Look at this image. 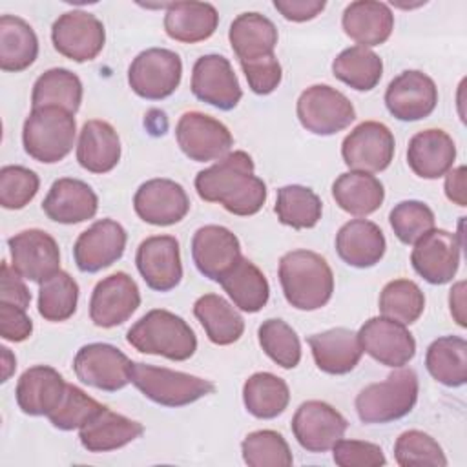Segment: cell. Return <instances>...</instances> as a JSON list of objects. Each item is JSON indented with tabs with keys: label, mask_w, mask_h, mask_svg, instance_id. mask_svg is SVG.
<instances>
[{
	"label": "cell",
	"mask_w": 467,
	"mask_h": 467,
	"mask_svg": "<svg viewBox=\"0 0 467 467\" xmlns=\"http://www.w3.org/2000/svg\"><path fill=\"white\" fill-rule=\"evenodd\" d=\"M77 161L91 173L111 171L120 161V139L115 128L99 119L84 122L77 144Z\"/></svg>",
	"instance_id": "cell-33"
},
{
	"label": "cell",
	"mask_w": 467,
	"mask_h": 467,
	"mask_svg": "<svg viewBox=\"0 0 467 467\" xmlns=\"http://www.w3.org/2000/svg\"><path fill=\"white\" fill-rule=\"evenodd\" d=\"M462 246L456 234L432 228L414 243L410 254L412 268L427 283L445 285L458 272Z\"/></svg>",
	"instance_id": "cell-16"
},
{
	"label": "cell",
	"mask_w": 467,
	"mask_h": 467,
	"mask_svg": "<svg viewBox=\"0 0 467 467\" xmlns=\"http://www.w3.org/2000/svg\"><path fill=\"white\" fill-rule=\"evenodd\" d=\"M358 337L363 352L387 367L400 368L416 354V341L405 325L385 316L365 321Z\"/></svg>",
	"instance_id": "cell-20"
},
{
	"label": "cell",
	"mask_w": 467,
	"mask_h": 467,
	"mask_svg": "<svg viewBox=\"0 0 467 467\" xmlns=\"http://www.w3.org/2000/svg\"><path fill=\"white\" fill-rule=\"evenodd\" d=\"M279 283L285 299L297 310H317L334 292L332 268L312 250L286 252L279 259Z\"/></svg>",
	"instance_id": "cell-2"
},
{
	"label": "cell",
	"mask_w": 467,
	"mask_h": 467,
	"mask_svg": "<svg viewBox=\"0 0 467 467\" xmlns=\"http://www.w3.org/2000/svg\"><path fill=\"white\" fill-rule=\"evenodd\" d=\"M429 374L445 387H462L467 381V341L460 336L434 339L425 354Z\"/></svg>",
	"instance_id": "cell-38"
},
{
	"label": "cell",
	"mask_w": 467,
	"mask_h": 467,
	"mask_svg": "<svg viewBox=\"0 0 467 467\" xmlns=\"http://www.w3.org/2000/svg\"><path fill=\"white\" fill-rule=\"evenodd\" d=\"M241 257L239 239L224 226L206 224L192 237V259L197 270L212 281L219 283Z\"/></svg>",
	"instance_id": "cell-23"
},
{
	"label": "cell",
	"mask_w": 467,
	"mask_h": 467,
	"mask_svg": "<svg viewBox=\"0 0 467 467\" xmlns=\"http://www.w3.org/2000/svg\"><path fill=\"white\" fill-rule=\"evenodd\" d=\"M254 161L243 151H232L195 177V190L206 202H219L241 217L257 213L266 201V184L254 175Z\"/></svg>",
	"instance_id": "cell-1"
},
{
	"label": "cell",
	"mask_w": 467,
	"mask_h": 467,
	"mask_svg": "<svg viewBox=\"0 0 467 467\" xmlns=\"http://www.w3.org/2000/svg\"><path fill=\"white\" fill-rule=\"evenodd\" d=\"M438 104V88L434 80L418 69L401 71L390 80L385 91V106L392 117L403 122H414L429 117Z\"/></svg>",
	"instance_id": "cell-18"
},
{
	"label": "cell",
	"mask_w": 467,
	"mask_h": 467,
	"mask_svg": "<svg viewBox=\"0 0 467 467\" xmlns=\"http://www.w3.org/2000/svg\"><path fill=\"white\" fill-rule=\"evenodd\" d=\"M33 332V321L26 308L9 303H0V336L5 341L20 343Z\"/></svg>",
	"instance_id": "cell-53"
},
{
	"label": "cell",
	"mask_w": 467,
	"mask_h": 467,
	"mask_svg": "<svg viewBox=\"0 0 467 467\" xmlns=\"http://www.w3.org/2000/svg\"><path fill=\"white\" fill-rule=\"evenodd\" d=\"M140 305L137 283L126 272H115L100 279L89 299V317L100 328H111L128 321Z\"/></svg>",
	"instance_id": "cell-14"
},
{
	"label": "cell",
	"mask_w": 467,
	"mask_h": 467,
	"mask_svg": "<svg viewBox=\"0 0 467 467\" xmlns=\"http://www.w3.org/2000/svg\"><path fill=\"white\" fill-rule=\"evenodd\" d=\"M192 93L221 111L234 109L243 97L230 60L215 53L202 55L195 60L192 69Z\"/></svg>",
	"instance_id": "cell-15"
},
{
	"label": "cell",
	"mask_w": 467,
	"mask_h": 467,
	"mask_svg": "<svg viewBox=\"0 0 467 467\" xmlns=\"http://www.w3.org/2000/svg\"><path fill=\"white\" fill-rule=\"evenodd\" d=\"M323 0H275L274 7L292 22H306L325 9Z\"/></svg>",
	"instance_id": "cell-55"
},
{
	"label": "cell",
	"mask_w": 467,
	"mask_h": 467,
	"mask_svg": "<svg viewBox=\"0 0 467 467\" xmlns=\"http://www.w3.org/2000/svg\"><path fill=\"white\" fill-rule=\"evenodd\" d=\"M40 186L38 175L18 164H9L0 170V204L5 210H22L27 206Z\"/></svg>",
	"instance_id": "cell-49"
},
{
	"label": "cell",
	"mask_w": 467,
	"mask_h": 467,
	"mask_svg": "<svg viewBox=\"0 0 467 467\" xmlns=\"http://www.w3.org/2000/svg\"><path fill=\"white\" fill-rule=\"evenodd\" d=\"M348 423L332 405L308 400L301 403L292 418V432L297 443L308 452H325L343 438Z\"/></svg>",
	"instance_id": "cell-17"
},
{
	"label": "cell",
	"mask_w": 467,
	"mask_h": 467,
	"mask_svg": "<svg viewBox=\"0 0 467 467\" xmlns=\"http://www.w3.org/2000/svg\"><path fill=\"white\" fill-rule=\"evenodd\" d=\"M11 266L27 281L42 283L60 270V250L53 235L31 228L7 239Z\"/></svg>",
	"instance_id": "cell-13"
},
{
	"label": "cell",
	"mask_w": 467,
	"mask_h": 467,
	"mask_svg": "<svg viewBox=\"0 0 467 467\" xmlns=\"http://www.w3.org/2000/svg\"><path fill=\"white\" fill-rule=\"evenodd\" d=\"M38 55V38L20 16H0V67L18 73L27 69Z\"/></svg>",
	"instance_id": "cell-37"
},
{
	"label": "cell",
	"mask_w": 467,
	"mask_h": 467,
	"mask_svg": "<svg viewBox=\"0 0 467 467\" xmlns=\"http://www.w3.org/2000/svg\"><path fill=\"white\" fill-rule=\"evenodd\" d=\"M387 241L381 228L367 219H352L336 234V252L348 266L370 268L385 255Z\"/></svg>",
	"instance_id": "cell-28"
},
{
	"label": "cell",
	"mask_w": 467,
	"mask_h": 467,
	"mask_svg": "<svg viewBox=\"0 0 467 467\" xmlns=\"http://www.w3.org/2000/svg\"><path fill=\"white\" fill-rule=\"evenodd\" d=\"M394 135L378 120H365L358 124L341 144V157L354 171L378 173L389 168L394 159Z\"/></svg>",
	"instance_id": "cell-10"
},
{
	"label": "cell",
	"mask_w": 467,
	"mask_h": 467,
	"mask_svg": "<svg viewBox=\"0 0 467 467\" xmlns=\"http://www.w3.org/2000/svg\"><path fill=\"white\" fill-rule=\"evenodd\" d=\"M296 113L306 131L323 137L348 128L356 119L352 102L327 84L306 88L297 99Z\"/></svg>",
	"instance_id": "cell-8"
},
{
	"label": "cell",
	"mask_w": 467,
	"mask_h": 467,
	"mask_svg": "<svg viewBox=\"0 0 467 467\" xmlns=\"http://www.w3.org/2000/svg\"><path fill=\"white\" fill-rule=\"evenodd\" d=\"M144 432L142 423L104 407L78 429V440L89 452L120 449Z\"/></svg>",
	"instance_id": "cell-29"
},
{
	"label": "cell",
	"mask_w": 467,
	"mask_h": 467,
	"mask_svg": "<svg viewBox=\"0 0 467 467\" xmlns=\"http://www.w3.org/2000/svg\"><path fill=\"white\" fill-rule=\"evenodd\" d=\"M275 213L279 223L294 230L314 228L323 213V204L317 193L301 184H288L277 190Z\"/></svg>",
	"instance_id": "cell-42"
},
{
	"label": "cell",
	"mask_w": 467,
	"mask_h": 467,
	"mask_svg": "<svg viewBox=\"0 0 467 467\" xmlns=\"http://www.w3.org/2000/svg\"><path fill=\"white\" fill-rule=\"evenodd\" d=\"M449 305H451V314L454 321L460 327H467L465 323V281H458L449 294Z\"/></svg>",
	"instance_id": "cell-57"
},
{
	"label": "cell",
	"mask_w": 467,
	"mask_h": 467,
	"mask_svg": "<svg viewBox=\"0 0 467 467\" xmlns=\"http://www.w3.org/2000/svg\"><path fill=\"white\" fill-rule=\"evenodd\" d=\"M126 230L113 219H100L84 230L73 244V259L80 272L95 274L117 263L126 248Z\"/></svg>",
	"instance_id": "cell-19"
},
{
	"label": "cell",
	"mask_w": 467,
	"mask_h": 467,
	"mask_svg": "<svg viewBox=\"0 0 467 467\" xmlns=\"http://www.w3.org/2000/svg\"><path fill=\"white\" fill-rule=\"evenodd\" d=\"M341 26L358 46L372 47L389 40L394 29V15L383 2L358 0L345 7Z\"/></svg>",
	"instance_id": "cell-30"
},
{
	"label": "cell",
	"mask_w": 467,
	"mask_h": 467,
	"mask_svg": "<svg viewBox=\"0 0 467 467\" xmlns=\"http://www.w3.org/2000/svg\"><path fill=\"white\" fill-rule=\"evenodd\" d=\"M332 73L356 91H370L381 80L383 62L372 49L352 46L334 58Z\"/></svg>",
	"instance_id": "cell-41"
},
{
	"label": "cell",
	"mask_w": 467,
	"mask_h": 467,
	"mask_svg": "<svg viewBox=\"0 0 467 467\" xmlns=\"http://www.w3.org/2000/svg\"><path fill=\"white\" fill-rule=\"evenodd\" d=\"M175 139L182 153L195 162L219 161L234 146L230 130L221 120L201 111L181 115L175 126Z\"/></svg>",
	"instance_id": "cell-9"
},
{
	"label": "cell",
	"mask_w": 467,
	"mask_h": 467,
	"mask_svg": "<svg viewBox=\"0 0 467 467\" xmlns=\"http://www.w3.org/2000/svg\"><path fill=\"white\" fill-rule=\"evenodd\" d=\"M228 38L239 64H246L274 55L277 29L265 15L241 13L230 24Z\"/></svg>",
	"instance_id": "cell-31"
},
{
	"label": "cell",
	"mask_w": 467,
	"mask_h": 467,
	"mask_svg": "<svg viewBox=\"0 0 467 467\" xmlns=\"http://www.w3.org/2000/svg\"><path fill=\"white\" fill-rule=\"evenodd\" d=\"M456 146L452 137L438 128L418 131L407 148V164L421 179H438L452 170Z\"/></svg>",
	"instance_id": "cell-27"
},
{
	"label": "cell",
	"mask_w": 467,
	"mask_h": 467,
	"mask_svg": "<svg viewBox=\"0 0 467 467\" xmlns=\"http://www.w3.org/2000/svg\"><path fill=\"white\" fill-rule=\"evenodd\" d=\"M193 316L202 325L208 339L215 345H232L244 332V319L221 296L204 294L193 303Z\"/></svg>",
	"instance_id": "cell-36"
},
{
	"label": "cell",
	"mask_w": 467,
	"mask_h": 467,
	"mask_svg": "<svg viewBox=\"0 0 467 467\" xmlns=\"http://www.w3.org/2000/svg\"><path fill=\"white\" fill-rule=\"evenodd\" d=\"M135 265L151 290H173L182 279L179 241L173 235H151L144 239L137 248Z\"/></svg>",
	"instance_id": "cell-22"
},
{
	"label": "cell",
	"mask_w": 467,
	"mask_h": 467,
	"mask_svg": "<svg viewBox=\"0 0 467 467\" xmlns=\"http://www.w3.org/2000/svg\"><path fill=\"white\" fill-rule=\"evenodd\" d=\"M181 57L164 47L140 51L128 67V84L135 95L146 100H162L181 84Z\"/></svg>",
	"instance_id": "cell-7"
},
{
	"label": "cell",
	"mask_w": 467,
	"mask_h": 467,
	"mask_svg": "<svg viewBox=\"0 0 467 467\" xmlns=\"http://www.w3.org/2000/svg\"><path fill=\"white\" fill-rule=\"evenodd\" d=\"M67 383L49 365H35L18 378L15 396L20 410L29 416H49L62 401Z\"/></svg>",
	"instance_id": "cell-25"
},
{
	"label": "cell",
	"mask_w": 467,
	"mask_h": 467,
	"mask_svg": "<svg viewBox=\"0 0 467 467\" xmlns=\"http://www.w3.org/2000/svg\"><path fill=\"white\" fill-rule=\"evenodd\" d=\"M219 24L217 9L208 2L166 4L164 31L171 40L195 44L210 38Z\"/></svg>",
	"instance_id": "cell-32"
},
{
	"label": "cell",
	"mask_w": 467,
	"mask_h": 467,
	"mask_svg": "<svg viewBox=\"0 0 467 467\" xmlns=\"http://www.w3.org/2000/svg\"><path fill=\"white\" fill-rule=\"evenodd\" d=\"M77 124L73 113L58 106L33 108L24 120L22 144L26 153L44 164L62 161L73 150Z\"/></svg>",
	"instance_id": "cell-4"
},
{
	"label": "cell",
	"mask_w": 467,
	"mask_h": 467,
	"mask_svg": "<svg viewBox=\"0 0 467 467\" xmlns=\"http://www.w3.org/2000/svg\"><path fill=\"white\" fill-rule=\"evenodd\" d=\"M80 102H82V82L73 71L66 67L47 69L33 84V93H31L33 108L58 106L75 115L80 108Z\"/></svg>",
	"instance_id": "cell-40"
},
{
	"label": "cell",
	"mask_w": 467,
	"mask_h": 467,
	"mask_svg": "<svg viewBox=\"0 0 467 467\" xmlns=\"http://www.w3.org/2000/svg\"><path fill=\"white\" fill-rule=\"evenodd\" d=\"M332 458L339 467H379L387 463L379 445L361 440H337L332 447Z\"/></svg>",
	"instance_id": "cell-51"
},
{
	"label": "cell",
	"mask_w": 467,
	"mask_h": 467,
	"mask_svg": "<svg viewBox=\"0 0 467 467\" xmlns=\"http://www.w3.org/2000/svg\"><path fill=\"white\" fill-rule=\"evenodd\" d=\"M126 341L142 354L162 356L171 361H186L197 350L192 327L177 314L153 308L146 312L126 334Z\"/></svg>",
	"instance_id": "cell-3"
},
{
	"label": "cell",
	"mask_w": 467,
	"mask_h": 467,
	"mask_svg": "<svg viewBox=\"0 0 467 467\" xmlns=\"http://www.w3.org/2000/svg\"><path fill=\"white\" fill-rule=\"evenodd\" d=\"M53 47L73 62L93 60L104 47V24L91 13L73 9L62 13L51 27Z\"/></svg>",
	"instance_id": "cell-12"
},
{
	"label": "cell",
	"mask_w": 467,
	"mask_h": 467,
	"mask_svg": "<svg viewBox=\"0 0 467 467\" xmlns=\"http://www.w3.org/2000/svg\"><path fill=\"white\" fill-rule=\"evenodd\" d=\"M332 197L350 215H370L383 204L385 190L372 173L350 170L334 181Z\"/></svg>",
	"instance_id": "cell-34"
},
{
	"label": "cell",
	"mask_w": 467,
	"mask_h": 467,
	"mask_svg": "<svg viewBox=\"0 0 467 467\" xmlns=\"http://www.w3.org/2000/svg\"><path fill=\"white\" fill-rule=\"evenodd\" d=\"M42 210L47 219L60 224H78L95 217L99 210V197L93 188L71 177L57 179L46 199L42 201Z\"/></svg>",
	"instance_id": "cell-24"
},
{
	"label": "cell",
	"mask_w": 467,
	"mask_h": 467,
	"mask_svg": "<svg viewBox=\"0 0 467 467\" xmlns=\"http://www.w3.org/2000/svg\"><path fill=\"white\" fill-rule=\"evenodd\" d=\"M73 370L82 383L106 392L120 390L131 383L130 358L109 343L80 347L73 359Z\"/></svg>",
	"instance_id": "cell-11"
},
{
	"label": "cell",
	"mask_w": 467,
	"mask_h": 467,
	"mask_svg": "<svg viewBox=\"0 0 467 467\" xmlns=\"http://www.w3.org/2000/svg\"><path fill=\"white\" fill-rule=\"evenodd\" d=\"M135 213L148 224L171 226L182 221L190 210L186 190L171 179H150L133 195Z\"/></svg>",
	"instance_id": "cell-21"
},
{
	"label": "cell",
	"mask_w": 467,
	"mask_h": 467,
	"mask_svg": "<svg viewBox=\"0 0 467 467\" xmlns=\"http://www.w3.org/2000/svg\"><path fill=\"white\" fill-rule=\"evenodd\" d=\"M0 350H2V381L5 383L16 368V359L7 347H2Z\"/></svg>",
	"instance_id": "cell-58"
},
{
	"label": "cell",
	"mask_w": 467,
	"mask_h": 467,
	"mask_svg": "<svg viewBox=\"0 0 467 467\" xmlns=\"http://www.w3.org/2000/svg\"><path fill=\"white\" fill-rule=\"evenodd\" d=\"M445 195L451 202L458 206H467V190H465V166H458L445 173Z\"/></svg>",
	"instance_id": "cell-56"
},
{
	"label": "cell",
	"mask_w": 467,
	"mask_h": 467,
	"mask_svg": "<svg viewBox=\"0 0 467 467\" xmlns=\"http://www.w3.org/2000/svg\"><path fill=\"white\" fill-rule=\"evenodd\" d=\"M234 305L248 314L263 310L270 297V285L265 274L246 257H241L232 270L219 279Z\"/></svg>",
	"instance_id": "cell-35"
},
{
	"label": "cell",
	"mask_w": 467,
	"mask_h": 467,
	"mask_svg": "<svg viewBox=\"0 0 467 467\" xmlns=\"http://www.w3.org/2000/svg\"><path fill=\"white\" fill-rule=\"evenodd\" d=\"M418 401V376L410 368L370 383L356 396V412L363 423H389L407 416Z\"/></svg>",
	"instance_id": "cell-5"
},
{
	"label": "cell",
	"mask_w": 467,
	"mask_h": 467,
	"mask_svg": "<svg viewBox=\"0 0 467 467\" xmlns=\"http://www.w3.org/2000/svg\"><path fill=\"white\" fill-rule=\"evenodd\" d=\"M241 452L250 467H290L294 462L283 434L270 429L250 432L241 443Z\"/></svg>",
	"instance_id": "cell-46"
},
{
	"label": "cell",
	"mask_w": 467,
	"mask_h": 467,
	"mask_svg": "<svg viewBox=\"0 0 467 467\" xmlns=\"http://www.w3.org/2000/svg\"><path fill=\"white\" fill-rule=\"evenodd\" d=\"M425 308L421 288L410 279L389 281L379 294V312L401 325H412Z\"/></svg>",
	"instance_id": "cell-44"
},
{
	"label": "cell",
	"mask_w": 467,
	"mask_h": 467,
	"mask_svg": "<svg viewBox=\"0 0 467 467\" xmlns=\"http://www.w3.org/2000/svg\"><path fill=\"white\" fill-rule=\"evenodd\" d=\"M389 223L403 244H414L434 228V213L421 201H401L390 210Z\"/></svg>",
	"instance_id": "cell-48"
},
{
	"label": "cell",
	"mask_w": 467,
	"mask_h": 467,
	"mask_svg": "<svg viewBox=\"0 0 467 467\" xmlns=\"http://www.w3.org/2000/svg\"><path fill=\"white\" fill-rule=\"evenodd\" d=\"M259 345L265 354L283 368H294L301 361V343L296 330L283 319L270 317L257 328Z\"/></svg>",
	"instance_id": "cell-45"
},
{
	"label": "cell",
	"mask_w": 467,
	"mask_h": 467,
	"mask_svg": "<svg viewBox=\"0 0 467 467\" xmlns=\"http://www.w3.org/2000/svg\"><path fill=\"white\" fill-rule=\"evenodd\" d=\"M394 458L401 467H445L447 458L441 445L423 431H405L394 443Z\"/></svg>",
	"instance_id": "cell-47"
},
{
	"label": "cell",
	"mask_w": 467,
	"mask_h": 467,
	"mask_svg": "<svg viewBox=\"0 0 467 467\" xmlns=\"http://www.w3.org/2000/svg\"><path fill=\"white\" fill-rule=\"evenodd\" d=\"M24 277L15 272L13 266H9L7 261L2 263L0 270V303H9L15 306H22L27 310L31 303V294L27 286L22 281Z\"/></svg>",
	"instance_id": "cell-54"
},
{
	"label": "cell",
	"mask_w": 467,
	"mask_h": 467,
	"mask_svg": "<svg viewBox=\"0 0 467 467\" xmlns=\"http://www.w3.org/2000/svg\"><path fill=\"white\" fill-rule=\"evenodd\" d=\"M306 343L317 368L332 376H341L354 370L363 354L358 334L345 327L312 334L308 336Z\"/></svg>",
	"instance_id": "cell-26"
},
{
	"label": "cell",
	"mask_w": 467,
	"mask_h": 467,
	"mask_svg": "<svg viewBox=\"0 0 467 467\" xmlns=\"http://www.w3.org/2000/svg\"><path fill=\"white\" fill-rule=\"evenodd\" d=\"M78 303V285L64 270H58L51 277L40 283L38 290V314L46 321L60 323L69 319Z\"/></svg>",
	"instance_id": "cell-43"
},
{
	"label": "cell",
	"mask_w": 467,
	"mask_h": 467,
	"mask_svg": "<svg viewBox=\"0 0 467 467\" xmlns=\"http://www.w3.org/2000/svg\"><path fill=\"white\" fill-rule=\"evenodd\" d=\"M130 379L142 396L162 407H184L215 392L210 379L137 361H131Z\"/></svg>",
	"instance_id": "cell-6"
},
{
	"label": "cell",
	"mask_w": 467,
	"mask_h": 467,
	"mask_svg": "<svg viewBox=\"0 0 467 467\" xmlns=\"http://www.w3.org/2000/svg\"><path fill=\"white\" fill-rule=\"evenodd\" d=\"M243 401L252 416L272 420L288 407L290 390L283 378L272 372H255L243 385Z\"/></svg>",
	"instance_id": "cell-39"
},
{
	"label": "cell",
	"mask_w": 467,
	"mask_h": 467,
	"mask_svg": "<svg viewBox=\"0 0 467 467\" xmlns=\"http://www.w3.org/2000/svg\"><path fill=\"white\" fill-rule=\"evenodd\" d=\"M102 405L88 396L82 389L67 383L66 394L60 401V405L47 416L53 427L60 431H73L80 429L88 420H91Z\"/></svg>",
	"instance_id": "cell-50"
},
{
	"label": "cell",
	"mask_w": 467,
	"mask_h": 467,
	"mask_svg": "<svg viewBox=\"0 0 467 467\" xmlns=\"http://www.w3.org/2000/svg\"><path fill=\"white\" fill-rule=\"evenodd\" d=\"M241 67L246 77L248 88L255 95H268L281 84L283 71H281V64L275 58V55L255 60V62L241 64Z\"/></svg>",
	"instance_id": "cell-52"
}]
</instances>
